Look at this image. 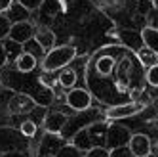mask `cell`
Masks as SVG:
<instances>
[{"mask_svg":"<svg viewBox=\"0 0 158 157\" xmlns=\"http://www.w3.org/2000/svg\"><path fill=\"white\" fill-rule=\"evenodd\" d=\"M55 157H84V151L78 150L76 146L71 142V144H63L57 150V153H55Z\"/></svg>","mask_w":158,"mask_h":157,"instance_id":"cell-16","label":"cell"},{"mask_svg":"<svg viewBox=\"0 0 158 157\" xmlns=\"http://www.w3.org/2000/svg\"><path fill=\"white\" fill-rule=\"evenodd\" d=\"M145 78H147V83H149L151 86L158 88V63L151 65L149 69H147V73H145Z\"/></svg>","mask_w":158,"mask_h":157,"instance_id":"cell-21","label":"cell"},{"mask_svg":"<svg viewBox=\"0 0 158 157\" xmlns=\"http://www.w3.org/2000/svg\"><path fill=\"white\" fill-rule=\"evenodd\" d=\"M14 2H15V0H0V14L8 12V10L14 6Z\"/></svg>","mask_w":158,"mask_h":157,"instance_id":"cell-24","label":"cell"},{"mask_svg":"<svg viewBox=\"0 0 158 157\" xmlns=\"http://www.w3.org/2000/svg\"><path fill=\"white\" fill-rule=\"evenodd\" d=\"M36 56L32 54V52H27L23 50L17 58H15V69L19 73H31V71H35V67H36Z\"/></svg>","mask_w":158,"mask_h":157,"instance_id":"cell-10","label":"cell"},{"mask_svg":"<svg viewBox=\"0 0 158 157\" xmlns=\"http://www.w3.org/2000/svg\"><path fill=\"white\" fill-rule=\"evenodd\" d=\"M143 111V104L139 102H124V104H118V105H112L105 111V117L109 121H118V119H128V117H133Z\"/></svg>","mask_w":158,"mask_h":157,"instance_id":"cell-3","label":"cell"},{"mask_svg":"<svg viewBox=\"0 0 158 157\" xmlns=\"http://www.w3.org/2000/svg\"><path fill=\"white\" fill-rule=\"evenodd\" d=\"M17 4L23 10H27V12H35V10L42 8L44 0H17Z\"/></svg>","mask_w":158,"mask_h":157,"instance_id":"cell-22","label":"cell"},{"mask_svg":"<svg viewBox=\"0 0 158 157\" xmlns=\"http://www.w3.org/2000/svg\"><path fill=\"white\" fill-rule=\"evenodd\" d=\"M128 151L133 157H151V153H152L151 138L147 136V134H143V132L131 134L130 144H128Z\"/></svg>","mask_w":158,"mask_h":157,"instance_id":"cell-6","label":"cell"},{"mask_svg":"<svg viewBox=\"0 0 158 157\" xmlns=\"http://www.w3.org/2000/svg\"><path fill=\"white\" fill-rule=\"evenodd\" d=\"M19 148V138L14 128H0V153Z\"/></svg>","mask_w":158,"mask_h":157,"instance_id":"cell-9","label":"cell"},{"mask_svg":"<svg viewBox=\"0 0 158 157\" xmlns=\"http://www.w3.org/2000/svg\"><path fill=\"white\" fill-rule=\"evenodd\" d=\"M118 37H120V38H128V40H124V42H126L130 48H137V50H139V48L143 46V37H141V33L137 35V33H133V31H120Z\"/></svg>","mask_w":158,"mask_h":157,"instance_id":"cell-15","label":"cell"},{"mask_svg":"<svg viewBox=\"0 0 158 157\" xmlns=\"http://www.w3.org/2000/svg\"><path fill=\"white\" fill-rule=\"evenodd\" d=\"M19 132H21V136H25V138H35V134H36V123L35 121H23L19 125Z\"/></svg>","mask_w":158,"mask_h":157,"instance_id":"cell-19","label":"cell"},{"mask_svg":"<svg viewBox=\"0 0 158 157\" xmlns=\"http://www.w3.org/2000/svg\"><path fill=\"white\" fill-rule=\"evenodd\" d=\"M65 100H67V105L74 111H86L92 107V94L86 88H69Z\"/></svg>","mask_w":158,"mask_h":157,"instance_id":"cell-4","label":"cell"},{"mask_svg":"<svg viewBox=\"0 0 158 157\" xmlns=\"http://www.w3.org/2000/svg\"><path fill=\"white\" fill-rule=\"evenodd\" d=\"M76 71L74 69H63L61 73H59V84L63 86V88H73L74 84H76Z\"/></svg>","mask_w":158,"mask_h":157,"instance_id":"cell-17","label":"cell"},{"mask_svg":"<svg viewBox=\"0 0 158 157\" xmlns=\"http://www.w3.org/2000/svg\"><path fill=\"white\" fill-rule=\"evenodd\" d=\"M114 67H116V60L110 58V56H101V58L95 61V71H97L99 75H103V77L112 75Z\"/></svg>","mask_w":158,"mask_h":157,"instance_id":"cell-13","label":"cell"},{"mask_svg":"<svg viewBox=\"0 0 158 157\" xmlns=\"http://www.w3.org/2000/svg\"><path fill=\"white\" fill-rule=\"evenodd\" d=\"M67 123H69V117L61 111H50V113L44 117V130L48 134H53V136H59V134L65 130Z\"/></svg>","mask_w":158,"mask_h":157,"instance_id":"cell-7","label":"cell"},{"mask_svg":"<svg viewBox=\"0 0 158 157\" xmlns=\"http://www.w3.org/2000/svg\"><path fill=\"white\" fill-rule=\"evenodd\" d=\"M84 157H112V151L107 148V146L99 144V146L89 148L88 151H84Z\"/></svg>","mask_w":158,"mask_h":157,"instance_id":"cell-18","label":"cell"},{"mask_svg":"<svg viewBox=\"0 0 158 157\" xmlns=\"http://www.w3.org/2000/svg\"><path fill=\"white\" fill-rule=\"evenodd\" d=\"M131 134H133V132H130V128L118 125V123H112V125L107 127V140H105V146H107L110 151L128 148Z\"/></svg>","mask_w":158,"mask_h":157,"instance_id":"cell-2","label":"cell"},{"mask_svg":"<svg viewBox=\"0 0 158 157\" xmlns=\"http://www.w3.org/2000/svg\"><path fill=\"white\" fill-rule=\"evenodd\" d=\"M76 56V50L71 44H63V46H53L52 50L46 52L42 60V71L44 73H53L57 69H63L67 67Z\"/></svg>","mask_w":158,"mask_h":157,"instance_id":"cell-1","label":"cell"},{"mask_svg":"<svg viewBox=\"0 0 158 157\" xmlns=\"http://www.w3.org/2000/svg\"><path fill=\"white\" fill-rule=\"evenodd\" d=\"M35 25L27 19H19L12 25V33H10V40L17 44H27L29 40L35 38Z\"/></svg>","mask_w":158,"mask_h":157,"instance_id":"cell-5","label":"cell"},{"mask_svg":"<svg viewBox=\"0 0 158 157\" xmlns=\"http://www.w3.org/2000/svg\"><path fill=\"white\" fill-rule=\"evenodd\" d=\"M141 37H143V44L147 48H151L156 56H158V27H151L147 25L141 29Z\"/></svg>","mask_w":158,"mask_h":157,"instance_id":"cell-12","label":"cell"},{"mask_svg":"<svg viewBox=\"0 0 158 157\" xmlns=\"http://www.w3.org/2000/svg\"><path fill=\"white\" fill-rule=\"evenodd\" d=\"M0 157H25V155L21 153L19 150H12V151H6V153H2Z\"/></svg>","mask_w":158,"mask_h":157,"instance_id":"cell-25","label":"cell"},{"mask_svg":"<svg viewBox=\"0 0 158 157\" xmlns=\"http://www.w3.org/2000/svg\"><path fill=\"white\" fill-rule=\"evenodd\" d=\"M35 42L38 44V48L44 50V52H48L55 46V33L52 29H46V27H40L36 33H35Z\"/></svg>","mask_w":158,"mask_h":157,"instance_id":"cell-11","label":"cell"},{"mask_svg":"<svg viewBox=\"0 0 158 157\" xmlns=\"http://www.w3.org/2000/svg\"><path fill=\"white\" fill-rule=\"evenodd\" d=\"M40 157H55V155H52V153H46V155H40Z\"/></svg>","mask_w":158,"mask_h":157,"instance_id":"cell-26","label":"cell"},{"mask_svg":"<svg viewBox=\"0 0 158 157\" xmlns=\"http://www.w3.org/2000/svg\"><path fill=\"white\" fill-rule=\"evenodd\" d=\"M12 21H10L8 16L4 14H0V40H4V38H10V33H12Z\"/></svg>","mask_w":158,"mask_h":157,"instance_id":"cell-20","label":"cell"},{"mask_svg":"<svg viewBox=\"0 0 158 157\" xmlns=\"http://www.w3.org/2000/svg\"><path fill=\"white\" fill-rule=\"evenodd\" d=\"M36 104L38 102H35V100L27 94H14L8 100V111L12 115H23V113H29Z\"/></svg>","mask_w":158,"mask_h":157,"instance_id":"cell-8","label":"cell"},{"mask_svg":"<svg viewBox=\"0 0 158 157\" xmlns=\"http://www.w3.org/2000/svg\"><path fill=\"white\" fill-rule=\"evenodd\" d=\"M10 61V58H8V50H6V46L2 44V40H0V69L6 65Z\"/></svg>","mask_w":158,"mask_h":157,"instance_id":"cell-23","label":"cell"},{"mask_svg":"<svg viewBox=\"0 0 158 157\" xmlns=\"http://www.w3.org/2000/svg\"><path fill=\"white\" fill-rule=\"evenodd\" d=\"M137 60H139V63L145 67V69H149L151 65H154V63H158V56L151 50V48H147L145 44L137 50Z\"/></svg>","mask_w":158,"mask_h":157,"instance_id":"cell-14","label":"cell"}]
</instances>
